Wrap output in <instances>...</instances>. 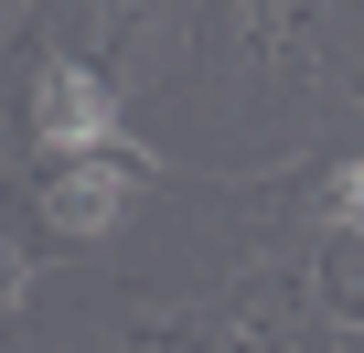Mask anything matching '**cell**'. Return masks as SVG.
<instances>
[{
  "mask_svg": "<svg viewBox=\"0 0 364 353\" xmlns=\"http://www.w3.org/2000/svg\"><path fill=\"white\" fill-rule=\"evenodd\" d=\"M33 129H43V150H65V161L118 150V97H107V75H97V65H43Z\"/></svg>",
  "mask_w": 364,
  "mask_h": 353,
  "instance_id": "cell-1",
  "label": "cell"
},
{
  "mask_svg": "<svg viewBox=\"0 0 364 353\" xmlns=\"http://www.w3.org/2000/svg\"><path fill=\"white\" fill-rule=\"evenodd\" d=\"M321 204H332V225H353V236H364V161H353V171H332V193H321Z\"/></svg>",
  "mask_w": 364,
  "mask_h": 353,
  "instance_id": "cell-3",
  "label": "cell"
},
{
  "mask_svg": "<svg viewBox=\"0 0 364 353\" xmlns=\"http://www.w3.org/2000/svg\"><path fill=\"white\" fill-rule=\"evenodd\" d=\"M129 204H139V171H129L118 150L65 161V171H54V193H43V214H54L65 236H107V225H129Z\"/></svg>",
  "mask_w": 364,
  "mask_h": 353,
  "instance_id": "cell-2",
  "label": "cell"
}]
</instances>
